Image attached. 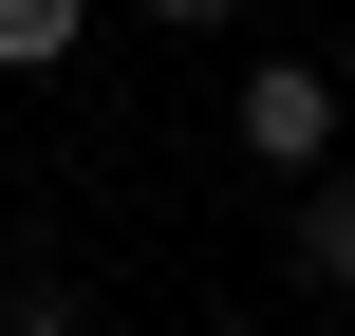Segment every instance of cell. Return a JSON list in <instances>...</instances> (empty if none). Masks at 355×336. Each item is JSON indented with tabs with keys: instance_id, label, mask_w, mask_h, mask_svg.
Here are the masks:
<instances>
[{
	"instance_id": "obj_1",
	"label": "cell",
	"mask_w": 355,
	"mask_h": 336,
	"mask_svg": "<svg viewBox=\"0 0 355 336\" xmlns=\"http://www.w3.org/2000/svg\"><path fill=\"white\" fill-rule=\"evenodd\" d=\"M225 131H243V168H262V187H318V168H337V131H355V94H337V56H243Z\"/></svg>"
},
{
	"instance_id": "obj_2",
	"label": "cell",
	"mask_w": 355,
	"mask_h": 336,
	"mask_svg": "<svg viewBox=\"0 0 355 336\" xmlns=\"http://www.w3.org/2000/svg\"><path fill=\"white\" fill-rule=\"evenodd\" d=\"M281 262H300V299H355V168L281 187Z\"/></svg>"
},
{
	"instance_id": "obj_3",
	"label": "cell",
	"mask_w": 355,
	"mask_h": 336,
	"mask_svg": "<svg viewBox=\"0 0 355 336\" xmlns=\"http://www.w3.org/2000/svg\"><path fill=\"white\" fill-rule=\"evenodd\" d=\"M56 56H94V0H0V75H56Z\"/></svg>"
},
{
	"instance_id": "obj_4",
	"label": "cell",
	"mask_w": 355,
	"mask_h": 336,
	"mask_svg": "<svg viewBox=\"0 0 355 336\" xmlns=\"http://www.w3.org/2000/svg\"><path fill=\"white\" fill-rule=\"evenodd\" d=\"M0 336H94V299H75V281H19V299H0Z\"/></svg>"
},
{
	"instance_id": "obj_5",
	"label": "cell",
	"mask_w": 355,
	"mask_h": 336,
	"mask_svg": "<svg viewBox=\"0 0 355 336\" xmlns=\"http://www.w3.org/2000/svg\"><path fill=\"white\" fill-rule=\"evenodd\" d=\"M150 19H168V37H225V19H243V0H150Z\"/></svg>"
},
{
	"instance_id": "obj_6",
	"label": "cell",
	"mask_w": 355,
	"mask_h": 336,
	"mask_svg": "<svg viewBox=\"0 0 355 336\" xmlns=\"http://www.w3.org/2000/svg\"><path fill=\"white\" fill-rule=\"evenodd\" d=\"M206 336H262V318H206Z\"/></svg>"
}]
</instances>
